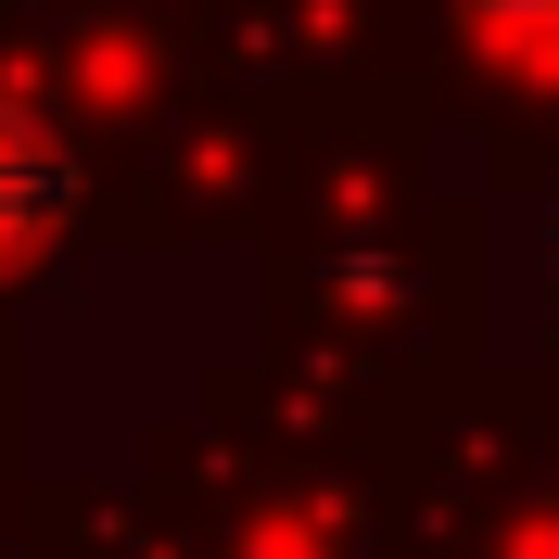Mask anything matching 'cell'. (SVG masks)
<instances>
[{
	"mask_svg": "<svg viewBox=\"0 0 559 559\" xmlns=\"http://www.w3.org/2000/svg\"><path fill=\"white\" fill-rule=\"evenodd\" d=\"M534 254H547V306H559V204H547V242H534Z\"/></svg>",
	"mask_w": 559,
	"mask_h": 559,
	"instance_id": "obj_3",
	"label": "cell"
},
{
	"mask_svg": "<svg viewBox=\"0 0 559 559\" xmlns=\"http://www.w3.org/2000/svg\"><path fill=\"white\" fill-rule=\"evenodd\" d=\"M457 13H471V38H484L496 64L559 76V0H457Z\"/></svg>",
	"mask_w": 559,
	"mask_h": 559,
	"instance_id": "obj_2",
	"label": "cell"
},
{
	"mask_svg": "<svg viewBox=\"0 0 559 559\" xmlns=\"http://www.w3.org/2000/svg\"><path fill=\"white\" fill-rule=\"evenodd\" d=\"M64 216H76V153L0 90V280L26 267L38 242H64Z\"/></svg>",
	"mask_w": 559,
	"mask_h": 559,
	"instance_id": "obj_1",
	"label": "cell"
}]
</instances>
